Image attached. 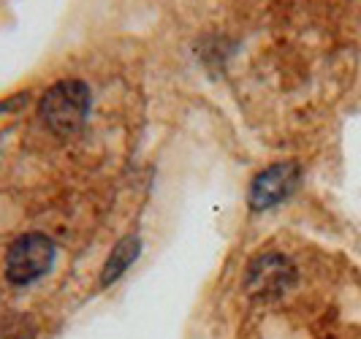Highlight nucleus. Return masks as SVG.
<instances>
[{
  "mask_svg": "<svg viewBox=\"0 0 361 339\" xmlns=\"http://www.w3.org/2000/svg\"><path fill=\"white\" fill-rule=\"evenodd\" d=\"M54 258L57 247L47 233H25L6 252V277L14 285H30L52 271Z\"/></svg>",
  "mask_w": 361,
  "mask_h": 339,
  "instance_id": "nucleus-2",
  "label": "nucleus"
},
{
  "mask_svg": "<svg viewBox=\"0 0 361 339\" xmlns=\"http://www.w3.org/2000/svg\"><path fill=\"white\" fill-rule=\"evenodd\" d=\"M36 326L27 315H11L0 321V339H33Z\"/></svg>",
  "mask_w": 361,
  "mask_h": 339,
  "instance_id": "nucleus-6",
  "label": "nucleus"
},
{
  "mask_svg": "<svg viewBox=\"0 0 361 339\" xmlns=\"http://www.w3.org/2000/svg\"><path fill=\"white\" fill-rule=\"evenodd\" d=\"M90 87L79 79H63L41 95V120L57 139H68L79 133L90 117Z\"/></svg>",
  "mask_w": 361,
  "mask_h": 339,
  "instance_id": "nucleus-1",
  "label": "nucleus"
},
{
  "mask_svg": "<svg viewBox=\"0 0 361 339\" xmlns=\"http://www.w3.org/2000/svg\"><path fill=\"white\" fill-rule=\"evenodd\" d=\"M245 285L255 299H277L296 285V266L283 252H267L247 266Z\"/></svg>",
  "mask_w": 361,
  "mask_h": 339,
  "instance_id": "nucleus-3",
  "label": "nucleus"
},
{
  "mask_svg": "<svg viewBox=\"0 0 361 339\" xmlns=\"http://www.w3.org/2000/svg\"><path fill=\"white\" fill-rule=\"evenodd\" d=\"M299 182H302V171L296 163H274L261 174H255L250 193H247V204L255 212H267L271 207L288 201L296 193Z\"/></svg>",
  "mask_w": 361,
  "mask_h": 339,
  "instance_id": "nucleus-4",
  "label": "nucleus"
},
{
  "mask_svg": "<svg viewBox=\"0 0 361 339\" xmlns=\"http://www.w3.org/2000/svg\"><path fill=\"white\" fill-rule=\"evenodd\" d=\"M139 255H142V239H139L136 233L123 236V239L111 247V252H109L106 264H104V271H101V285L104 288L114 285L128 269L139 261Z\"/></svg>",
  "mask_w": 361,
  "mask_h": 339,
  "instance_id": "nucleus-5",
  "label": "nucleus"
}]
</instances>
